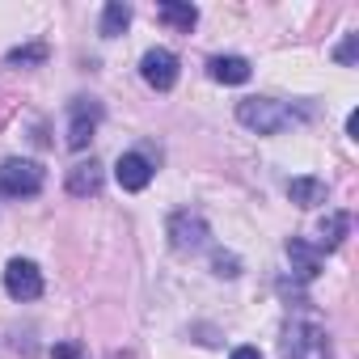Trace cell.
Here are the masks:
<instances>
[{"label":"cell","mask_w":359,"mask_h":359,"mask_svg":"<svg viewBox=\"0 0 359 359\" xmlns=\"http://www.w3.org/2000/svg\"><path fill=\"white\" fill-rule=\"evenodd\" d=\"M39 191H43V169L34 161H5V165H0V195L30 199Z\"/></svg>","instance_id":"obj_3"},{"label":"cell","mask_w":359,"mask_h":359,"mask_svg":"<svg viewBox=\"0 0 359 359\" xmlns=\"http://www.w3.org/2000/svg\"><path fill=\"white\" fill-rule=\"evenodd\" d=\"M212 76H216L220 85H245V81H250V60H241V55H220V60H212Z\"/></svg>","instance_id":"obj_11"},{"label":"cell","mask_w":359,"mask_h":359,"mask_svg":"<svg viewBox=\"0 0 359 359\" xmlns=\"http://www.w3.org/2000/svg\"><path fill=\"white\" fill-rule=\"evenodd\" d=\"M283 359H330L325 330L304 325V321H292L283 330Z\"/></svg>","instance_id":"obj_2"},{"label":"cell","mask_w":359,"mask_h":359,"mask_svg":"<svg viewBox=\"0 0 359 359\" xmlns=\"http://www.w3.org/2000/svg\"><path fill=\"white\" fill-rule=\"evenodd\" d=\"M216 271H220V275H237V258H224V254H216Z\"/></svg>","instance_id":"obj_17"},{"label":"cell","mask_w":359,"mask_h":359,"mask_svg":"<svg viewBox=\"0 0 359 359\" xmlns=\"http://www.w3.org/2000/svg\"><path fill=\"white\" fill-rule=\"evenodd\" d=\"M338 60H342V64H351V60H355V39H346V43L338 47Z\"/></svg>","instance_id":"obj_18"},{"label":"cell","mask_w":359,"mask_h":359,"mask_svg":"<svg viewBox=\"0 0 359 359\" xmlns=\"http://www.w3.org/2000/svg\"><path fill=\"white\" fill-rule=\"evenodd\" d=\"M47 60V47H18V51H9V64L13 68H22V64H43Z\"/></svg>","instance_id":"obj_16"},{"label":"cell","mask_w":359,"mask_h":359,"mask_svg":"<svg viewBox=\"0 0 359 359\" xmlns=\"http://www.w3.org/2000/svg\"><path fill=\"white\" fill-rule=\"evenodd\" d=\"M68 191H72V195H97V191H102V165H97V161L76 165V169L68 173Z\"/></svg>","instance_id":"obj_12"},{"label":"cell","mask_w":359,"mask_h":359,"mask_svg":"<svg viewBox=\"0 0 359 359\" xmlns=\"http://www.w3.org/2000/svg\"><path fill=\"white\" fill-rule=\"evenodd\" d=\"M287 258H292V271L300 279H313L321 271V250H313L309 241H287Z\"/></svg>","instance_id":"obj_9"},{"label":"cell","mask_w":359,"mask_h":359,"mask_svg":"<svg viewBox=\"0 0 359 359\" xmlns=\"http://www.w3.org/2000/svg\"><path fill=\"white\" fill-rule=\"evenodd\" d=\"M127 22H131V9L123 5V0H110L106 13H102V34H106V39H114V34H123V30H127Z\"/></svg>","instance_id":"obj_14"},{"label":"cell","mask_w":359,"mask_h":359,"mask_svg":"<svg viewBox=\"0 0 359 359\" xmlns=\"http://www.w3.org/2000/svg\"><path fill=\"white\" fill-rule=\"evenodd\" d=\"M233 359H262V355H258V346H237Z\"/></svg>","instance_id":"obj_20"},{"label":"cell","mask_w":359,"mask_h":359,"mask_svg":"<svg viewBox=\"0 0 359 359\" xmlns=\"http://www.w3.org/2000/svg\"><path fill=\"white\" fill-rule=\"evenodd\" d=\"M346 216L342 212H330L325 220H321V250H338L342 245V237H346Z\"/></svg>","instance_id":"obj_15"},{"label":"cell","mask_w":359,"mask_h":359,"mask_svg":"<svg viewBox=\"0 0 359 359\" xmlns=\"http://www.w3.org/2000/svg\"><path fill=\"white\" fill-rule=\"evenodd\" d=\"M237 118H241L250 131H258V135H275V131H283V127L292 123V110H283V106L271 102V97H245V102L237 106Z\"/></svg>","instance_id":"obj_1"},{"label":"cell","mask_w":359,"mask_h":359,"mask_svg":"<svg viewBox=\"0 0 359 359\" xmlns=\"http://www.w3.org/2000/svg\"><path fill=\"white\" fill-rule=\"evenodd\" d=\"M93 123H97V106H85V102H76V106H72L68 144H72V148H85V144L93 140Z\"/></svg>","instance_id":"obj_8"},{"label":"cell","mask_w":359,"mask_h":359,"mask_svg":"<svg viewBox=\"0 0 359 359\" xmlns=\"http://www.w3.org/2000/svg\"><path fill=\"white\" fill-rule=\"evenodd\" d=\"M169 237H173L177 250H199L203 237H208V224H203L199 216H191V212H177V216L169 220Z\"/></svg>","instance_id":"obj_7"},{"label":"cell","mask_w":359,"mask_h":359,"mask_svg":"<svg viewBox=\"0 0 359 359\" xmlns=\"http://www.w3.org/2000/svg\"><path fill=\"white\" fill-rule=\"evenodd\" d=\"M287 195L296 208H317V203H325V182L321 177H292Z\"/></svg>","instance_id":"obj_10"},{"label":"cell","mask_w":359,"mask_h":359,"mask_svg":"<svg viewBox=\"0 0 359 359\" xmlns=\"http://www.w3.org/2000/svg\"><path fill=\"white\" fill-rule=\"evenodd\" d=\"M161 22H169L173 30H195V22H199V9L195 5H187V0H165L161 5Z\"/></svg>","instance_id":"obj_13"},{"label":"cell","mask_w":359,"mask_h":359,"mask_svg":"<svg viewBox=\"0 0 359 359\" xmlns=\"http://www.w3.org/2000/svg\"><path fill=\"white\" fill-rule=\"evenodd\" d=\"M5 292H9L13 300H39V296H43V275H39V266H34L30 258H13V262L5 266Z\"/></svg>","instance_id":"obj_4"},{"label":"cell","mask_w":359,"mask_h":359,"mask_svg":"<svg viewBox=\"0 0 359 359\" xmlns=\"http://www.w3.org/2000/svg\"><path fill=\"white\" fill-rule=\"evenodd\" d=\"M140 72H144V81H148L152 89L165 93V89H173V81H177V55L165 51V47H152V51H144Z\"/></svg>","instance_id":"obj_5"},{"label":"cell","mask_w":359,"mask_h":359,"mask_svg":"<svg viewBox=\"0 0 359 359\" xmlns=\"http://www.w3.org/2000/svg\"><path fill=\"white\" fill-rule=\"evenodd\" d=\"M55 359H76V342H64V346H55Z\"/></svg>","instance_id":"obj_19"},{"label":"cell","mask_w":359,"mask_h":359,"mask_svg":"<svg viewBox=\"0 0 359 359\" xmlns=\"http://www.w3.org/2000/svg\"><path fill=\"white\" fill-rule=\"evenodd\" d=\"M114 177H118L123 191H144V187L152 182V165H148L140 152H123L118 165H114Z\"/></svg>","instance_id":"obj_6"}]
</instances>
